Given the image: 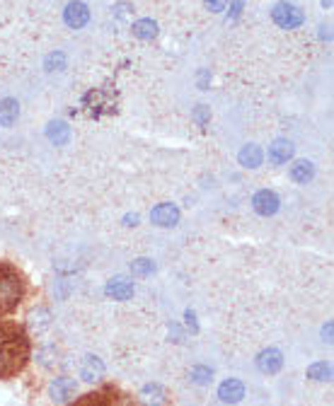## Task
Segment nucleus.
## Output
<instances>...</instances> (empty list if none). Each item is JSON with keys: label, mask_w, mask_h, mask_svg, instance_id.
I'll return each instance as SVG.
<instances>
[{"label": "nucleus", "mask_w": 334, "mask_h": 406, "mask_svg": "<svg viewBox=\"0 0 334 406\" xmlns=\"http://www.w3.org/2000/svg\"><path fill=\"white\" fill-rule=\"evenodd\" d=\"M213 377L211 368H203V365H199V368L191 370V382H196V385H208Z\"/></svg>", "instance_id": "b1692460"}, {"label": "nucleus", "mask_w": 334, "mask_h": 406, "mask_svg": "<svg viewBox=\"0 0 334 406\" xmlns=\"http://www.w3.org/2000/svg\"><path fill=\"white\" fill-rule=\"evenodd\" d=\"M208 116H211V114H208V109H206V106H203V104L196 106V111H194V121L199 123V126H206Z\"/></svg>", "instance_id": "393cba45"}, {"label": "nucleus", "mask_w": 334, "mask_h": 406, "mask_svg": "<svg viewBox=\"0 0 334 406\" xmlns=\"http://www.w3.org/2000/svg\"><path fill=\"white\" fill-rule=\"evenodd\" d=\"M25 285H22L17 271L10 266H0V312H8L20 304Z\"/></svg>", "instance_id": "f03ea898"}, {"label": "nucleus", "mask_w": 334, "mask_h": 406, "mask_svg": "<svg viewBox=\"0 0 334 406\" xmlns=\"http://www.w3.org/2000/svg\"><path fill=\"white\" fill-rule=\"evenodd\" d=\"M131 271H133V276H148L155 271V264H153L150 259H136L131 264Z\"/></svg>", "instance_id": "4be33fe9"}, {"label": "nucleus", "mask_w": 334, "mask_h": 406, "mask_svg": "<svg viewBox=\"0 0 334 406\" xmlns=\"http://www.w3.org/2000/svg\"><path fill=\"white\" fill-rule=\"evenodd\" d=\"M80 377L85 382H100L105 377V363L97 355H85L80 363Z\"/></svg>", "instance_id": "6e6552de"}, {"label": "nucleus", "mask_w": 334, "mask_h": 406, "mask_svg": "<svg viewBox=\"0 0 334 406\" xmlns=\"http://www.w3.org/2000/svg\"><path fill=\"white\" fill-rule=\"evenodd\" d=\"M281 365H284V355H281V351H276V348H267V351H262L257 355V368L262 372H267V375L279 372Z\"/></svg>", "instance_id": "1a4fd4ad"}, {"label": "nucleus", "mask_w": 334, "mask_h": 406, "mask_svg": "<svg viewBox=\"0 0 334 406\" xmlns=\"http://www.w3.org/2000/svg\"><path fill=\"white\" fill-rule=\"evenodd\" d=\"M88 20H90V10H88V5H85V3H80V0H73V3L66 5L64 22L71 27V30H80V27L88 25Z\"/></svg>", "instance_id": "39448f33"}, {"label": "nucleus", "mask_w": 334, "mask_h": 406, "mask_svg": "<svg viewBox=\"0 0 334 406\" xmlns=\"http://www.w3.org/2000/svg\"><path fill=\"white\" fill-rule=\"evenodd\" d=\"M124 225H129V228H131V225H138V216H136V213L133 216H126L124 218Z\"/></svg>", "instance_id": "c85d7f7f"}, {"label": "nucleus", "mask_w": 334, "mask_h": 406, "mask_svg": "<svg viewBox=\"0 0 334 406\" xmlns=\"http://www.w3.org/2000/svg\"><path fill=\"white\" fill-rule=\"evenodd\" d=\"M240 165L242 167H247V169H257L259 165H262V148L259 145H254V143H250V145H245V148L240 150Z\"/></svg>", "instance_id": "dca6fc26"}, {"label": "nucleus", "mask_w": 334, "mask_h": 406, "mask_svg": "<svg viewBox=\"0 0 334 406\" xmlns=\"http://www.w3.org/2000/svg\"><path fill=\"white\" fill-rule=\"evenodd\" d=\"M56 360H59V351H56V346H44V348H39V353H37V363L42 365V368H54Z\"/></svg>", "instance_id": "aec40b11"}, {"label": "nucleus", "mask_w": 334, "mask_h": 406, "mask_svg": "<svg viewBox=\"0 0 334 406\" xmlns=\"http://www.w3.org/2000/svg\"><path fill=\"white\" fill-rule=\"evenodd\" d=\"M78 394V382L73 377H56L49 385V397L54 404H66Z\"/></svg>", "instance_id": "20e7f679"}, {"label": "nucleus", "mask_w": 334, "mask_h": 406, "mask_svg": "<svg viewBox=\"0 0 334 406\" xmlns=\"http://www.w3.org/2000/svg\"><path fill=\"white\" fill-rule=\"evenodd\" d=\"M47 138L54 145H66L71 140V126L66 121H51L47 126Z\"/></svg>", "instance_id": "2eb2a0df"}, {"label": "nucleus", "mask_w": 334, "mask_h": 406, "mask_svg": "<svg viewBox=\"0 0 334 406\" xmlns=\"http://www.w3.org/2000/svg\"><path fill=\"white\" fill-rule=\"evenodd\" d=\"M313 177H315V167H313V162H308V160H298V162H293V167H291V179H293V182H298V184H308Z\"/></svg>", "instance_id": "a211bd4d"}, {"label": "nucleus", "mask_w": 334, "mask_h": 406, "mask_svg": "<svg viewBox=\"0 0 334 406\" xmlns=\"http://www.w3.org/2000/svg\"><path fill=\"white\" fill-rule=\"evenodd\" d=\"M271 17L281 30H296V27L303 25V13L291 3H276L274 10H271Z\"/></svg>", "instance_id": "7ed1b4c3"}, {"label": "nucleus", "mask_w": 334, "mask_h": 406, "mask_svg": "<svg viewBox=\"0 0 334 406\" xmlns=\"http://www.w3.org/2000/svg\"><path fill=\"white\" fill-rule=\"evenodd\" d=\"M225 3H228V0H203V5H206L211 13H223Z\"/></svg>", "instance_id": "a878e982"}, {"label": "nucleus", "mask_w": 334, "mask_h": 406, "mask_svg": "<svg viewBox=\"0 0 334 406\" xmlns=\"http://www.w3.org/2000/svg\"><path fill=\"white\" fill-rule=\"evenodd\" d=\"M17 116H20V104H17L15 99L8 97L0 102V126L10 128L17 121Z\"/></svg>", "instance_id": "f3484780"}, {"label": "nucleus", "mask_w": 334, "mask_h": 406, "mask_svg": "<svg viewBox=\"0 0 334 406\" xmlns=\"http://www.w3.org/2000/svg\"><path fill=\"white\" fill-rule=\"evenodd\" d=\"M240 10H242V0H235V3H233V13H230V17H237V15H240Z\"/></svg>", "instance_id": "c756f323"}, {"label": "nucleus", "mask_w": 334, "mask_h": 406, "mask_svg": "<svg viewBox=\"0 0 334 406\" xmlns=\"http://www.w3.org/2000/svg\"><path fill=\"white\" fill-rule=\"evenodd\" d=\"M47 70H64L66 68V54H61V51H56V54H49L47 63H44Z\"/></svg>", "instance_id": "5701e85b"}, {"label": "nucleus", "mask_w": 334, "mask_h": 406, "mask_svg": "<svg viewBox=\"0 0 334 406\" xmlns=\"http://www.w3.org/2000/svg\"><path fill=\"white\" fill-rule=\"evenodd\" d=\"M218 397L220 402L225 404H237L242 397H245V385L240 380H225L223 385L218 387Z\"/></svg>", "instance_id": "9b49d317"}, {"label": "nucleus", "mask_w": 334, "mask_h": 406, "mask_svg": "<svg viewBox=\"0 0 334 406\" xmlns=\"http://www.w3.org/2000/svg\"><path fill=\"white\" fill-rule=\"evenodd\" d=\"M27 324H30V331H32V334L42 336L44 331H47L49 326H51V312H49L47 307H37V309H32V312H30V321H27Z\"/></svg>", "instance_id": "f8f14e48"}, {"label": "nucleus", "mask_w": 334, "mask_h": 406, "mask_svg": "<svg viewBox=\"0 0 334 406\" xmlns=\"http://www.w3.org/2000/svg\"><path fill=\"white\" fill-rule=\"evenodd\" d=\"M150 220L157 228H174L179 223V208L172 203H160L150 211Z\"/></svg>", "instance_id": "423d86ee"}, {"label": "nucleus", "mask_w": 334, "mask_h": 406, "mask_svg": "<svg viewBox=\"0 0 334 406\" xmlns=\"http://www.w3.org/2000/svg\"><path fill=\"white\" fill-rule=\"evenodd\" d=\"M184 317H186V326H189L191 331H199V326H196V314H194V312H186Z\"/></svg>", "instance_id": "bb28decb"}, {"label": "nucleus", "mask_w": 334, "mask_h": 406, "mask_svg": "<svg viewBox=\"0 0 334 406\" xmlns=\"http://www.w3.org/2000/svg\"><path fill=\"white\" fill-rule=\"evenodd\" d=\"M105 293L109 297H114V300H129V297L133 295V283H131V281H126V278H114V281H109V283H107Z\"/></svg>", "instance_id": "ddd939ff"}, {"label": "nucleus", "mask_w": 334, "mask_h": 406, "mask_svg": "<svg viewBox=\"0 0 334 406\" xmlns=\"http://www.w3.org/2000/svg\"><path fill=\"white\" fill-rule=\"evenodd\" d=\"M165 399H167V394L160 385H145L138 394V402L143 406H162Z\"/></svg>", "instance_id": "4468645a"}, {"label": "nucleus", "mask_w": 334, "mask_h": 406, "mask_svg": "<svg viewBox=\"0 0 334 406\" xmlns=\"http://www.w3.org/2000/svg\"><path fill=\"white\" fill-rule=\"evenodd\" d=\"M293 143L286 138H276L274 143L269 145V162H274V165H284L293 157Z\"/></svg>", "instance_id": "9d476101"}, {"label": "nucleus", "mask_w": 334, "mask_h": 406, "mask_svg": "<svg viewBox=\"0 0 334 406\" xmlns=\"http://www.w3.org/2000/svg\"><path fill=\"white\" fill-rule=\"evenodd\" d=\"M133 34L143 42H150V39L157 37V25L153 20H138L133 25Z\"/></svg>", "instance_id": "6ab92c4d"}, {"label": "nucleus", "mask_w": 334, "mask_h": 406, "mask_svg": "<svg viewBox=\"0 0 334 406\" xmlns=\"http://www.w3.org/2000/svg\"><path fill=\"white\" fill-rule=\"evenodd\" d=\"M308 377L318 382H330L332 380V368L327 363H315L308 368Z\"/></svg>", "instance_id": "412c9836"}, {"label": "nucleus", "mask_w": 334, "mask_h": 406, "mask_svg": "<svg viewBox=\"0 0 334 406\" xmlns=\"http://www.w3.org/2000/svg\"><path fill=\"white\" fill-rule=\"evenodd\" d=\"M322 336H325V341H327V343H332V321L325 326V329H322Z\"/></svg>", "instance_id": "cd10ccee"}, {"label": "nucleus", "mask_w": 334, "mask_h": 406, "mask_svg": "<svg viewBox=\"0 0 334 406\" xmlns=\"http://www.w3.org/2000/svg\"><path fill=\"white\" fill-rule=\"evenodd\" d=\"M27 358V338L20 329H0V375L20 370Z\"/></svg>", "instance_id": "f257e3e1"}, {"label": "nucleus", "mask_w": 334, "mask_h": 406, "mask_svg": "<svg viewBox=\"0 0 334 406\" xmlns=\"http://www.w3.org/2000/svg\"><path fill=\"white\" fill-rule=\"evenodd\" d=\"M279 196L274 194V191H269V189H262V191H257L254 194V199H252V206H254V211L259 213V216H274L276 211H279Z\"/></svg>", "instance_id": "0eeeda50"}]
</instances>
